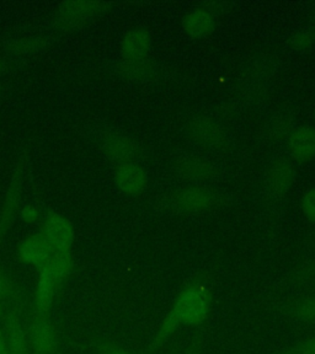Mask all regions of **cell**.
<instances>
[{"label":"cell","mask_w":315,"mask_h":354,"mask_svg":"<svg viewBox=\"0 0 315 354\" xmlns=\"http://www.w3.org/2000/svg\"><path fill=\"white\" fill-rule=\"evenodd\" d=\"M210 313V295L205 288L197 283L185 288L177 297L172 309L161 324L155 336L152 348H156L165 342L177 331L180 325L197 326L206 320Z\"/></svg>","instance_id":"6da1fadb"},{"label":"cell","mask_w":315,"mask_h":354,"mask_svg":"<svg viewBox=\"0 0 315 354\" xmlns=\"http://www.w3.org/2000/svg\"><path fill=\"white\" fill-rule=\"evenodd\" d=\"M110 8L104 1H66L63 3L53 17L55 28L62 31H73L83 28L90 17L98 15Z\"/></svg>","instance_id":"7a4b0ae2"},{"label":"cell","mask_w":315,"mask_h":354,"mask_svg":"<svg viewBox=\"0 0 315 354\" xmlns=\"http://www.w3.org/2000/svg\"><path fill=\"white\" fill-rule=\"evenodd\" d=\"M28 337L31 354H60V339L50 314L33 309Z\"/></svg>","instance_id":"3957f363"},{"label":"cell","mask_w":315,"mask_h":354,"mask_svg":"<svg viewBox=\"0 0 315 354\" xmlns=\"http://www.w3.org/2000/svg\"><path fill=\"white\" fill-rule=\"evenodd\" d=\"M41 234L53 251H71L74 241V227L71 221L57 213L46 216Z\"/></svg>","instance_id":"277c9868"},{"label":"cell","mask_w":315,"mask_h":354,"mask_svg":"<svg viewBox=\"0 0 315 354\" xmlns=\"http://www.w3.org/2000/svg\"><path fill=\"white\" fill-rule=\"evenodd\" d=\"M188 134L195 143L206 149H216L226 142V132L210 117H199L188 124Z\"/></svg>","instance_id":"5b68a950"},{"label":"cell","mask_w":315,"mask_h":354,"mask_svg":"<svg viewBox=\"0 0 315 354\" xmlns=\"http://www.w3.org/2000/svg\"><path fill=\"white\" fill-rule=\"evenodd\" d=\"M101 150L107 159L118 164L131 162L139 153L138 144L122 133H107L101 140Z\"/></svg>","instance_id":"8992f818"},{"label":"cell","mask_w":315,"mask_h":354,"mask_svg":"<svg viewBox=\"0 0 315 354\" xmlns=\"http://www.w3.org/2000/svg\"><path fill=\"white\" fill-rule=\"evenodd\" d=\"M115 183L118 189L127 196H138L148 186V175L134 161L118 164L115 170Z\"/></svg>","instance_id":"52a82bcc"},{"label":"cell","mask_w":315,"mask_h":354,"mask_svg":"<svg viewBox=\"0 0 315 354\" xmlns=\"http://www.w3.org/2000/svg\"><path fill=\"white\" fill-rule=\"evenodd\" d=\"M294 180V166L291 161L278 159L272 162L265 175V188L273 197L287 194Z\"/></svg>","instance_id":"ba28073f"},{"label":"cell","mask_w":315,"mask_h":354,"mask_svg":"<svg viewBox=\"0 0 315 354\" xmlns=\"http://www.w3.org/2000/svg\"><path fill=\"white\" fill-rule=\"evenodd\" d=\"M215 202V194L204 187L183 188L172 194V203L177 209L188 213L210 209Z\"/></svg>","instance_id":"9c48e42d"},{"label":"cell","mask_w":315,"mask_h":354,"mask_svg":"<svg viewBox=\"0 0 315 354\" xmlns=\"http://www.w3.org/2000/svg\"><path fill=\"white\" fill-rule=\"evenodd\" d=\"M6 339L9 354H31L28 332L22 327L17 305L8 310L6 315Z\"/></svg>","instance_id":"30bf717a"},{"label":"cell","mask_w":315,"mask_h":354,"mask_svg":"<svg viewBox=\"0 0 315 354\" xmlns=\"http://www.w3.org/2000/svg\"><path fill=\"white\" fill-rule=\"evenodd\" d=\"M22 180H24V165L17 166V171L11 180L10 186L6 194V198L0 209V239L6 235L17 216L20 194H21Z\"/></svg>","instance_id":"8fae6325"},{"label":"cell","mask_w":315,"mask_h":354,"mask_svg":"<svg viewBox=\"0 0 315 354\" xmlns=\"http://www.w3.org/2000/svg\"><path fill=\"white\" fill-rule=\"evenodd\" d=\"M52 254L53 250L41 232L25 239L19 246V260L22 263L37 268L46 265L50 261Z\"/></svg>","instance_id":"7c38bea8"},{"label":"cell","mask_w":315,"mask_h":354,"mask_svg":"<svg viewBox=\"0 0 315 354\" xmlns=\"http://www.w3.org/2000/svg\"><path fill=\"white\" fill-rule=\"evenodd\" d=\"M39 270V281L35 293V309L44 314H50L55 293L60 290V286L50 262H47Z\"/></svg>","instance_id":"4fadbf2b"},{"label":"cell","mask_w":315,"mask_h":354,"mask_svg":"<svg viewBox=\"0 0 315 354\" xmlns=\"http://www.w3.org/2000/svg\"><path fill=\"white\" fill-rule=\"evenodd\" d=\"M288 151L298 161H309L315 158V129L303 126L294 129L288 137Z\"/></svg>","instance_id":"5bb4252c"},{"label":"cell","mask_w":315,"mask_h":354,"mask_svg":"<svg viewBox=\"0 0 315 354\" xmlns=\"http://www.w3.org/2000/svg\"><path fill=\"white\" fill-rule=\"evenodd\" d=\"M152 50V36L144 28H134L128 31L122 39L121 53L125 59H144L150 58Z\"/></svg>","instance_id":"9a60e30c"},{"label":"cell","mask_w":315,"mask_h":354,"mask_svg":"<svg viewBox=\"0 0 315 354\" xmlns=\"http://www.w3.org/2000/svg\"><path fill=\"white\" fill-rule=\"evenodd\" d=\"M180 176L192 183H205L215 174V169L208 161L199 156H181L175 165Z\"/></svg>","instance_id":"2e32d148"},{"label":"cell","mask_w":315,"mask_h":354,"mask_svg":"<svg viewBox=\"0 0 315 354\" xmlns=\"http://www.w3.org/2000/svg\"><path fill=\"white\" fill-rule=\"evenodd\" d=\"M216 28L215 15L207 9L197 8L183 17V30L191 39H202Z\"/></svg>","instance_id":"e0dca14e"},{"label":"cell","mask_w":315,"mask_h":354,"mask_svg":"<svg viewBox=\"0 0 315 354\" xmlns=\"http://www.w3.org/2000/svg\"><path fill=\"white\" fill-rule=\"evenodd\" d=\"M117 71L121 74L122 77H126L128 80H144L147 77H150V74L153 72V63L150 58H144V59H125L122 58Z\"/></svg>","instance_id":"ac0fdd59"},{"label":"cell","mask_w":315,"mask_h":354,"mask_svg":"<svg viewBox=\"0 0 315 354\" xmlns=\"http://www.w3.org/2000/svg\"><path fill=\"white\" fill-rule=\"evenodd\" d=\"M47 46V41L44 37L37 36H21L12 39L8 44V52L15 55H28L37 53L39 50H44Z\"/></svg>","instance_id":"d6986e66"},{"label":"cell","mask_w":315,"mask_h":354,"mask_svg":"<svg viewBox=\"0 0 315 354\" xmlns=\"http://www.w3.org/2000/svg\"><path fill=\"white\" fill-rule=\"evenodd\" d=\"M48 262L55 272L57 282L61 289L63 283L66 282V278L72 272L73 261L71 251H53Z\"/></svg>","instance_id":"ffe728a7"},{"label":"cell","mask_w":315,"mask_h":354,"mask_svg":"<svg viewBox=\"0 0 315 354\" xmlns=\"http://www.w3.org/2000/svg\"><path fill=\"white\" fill-rule=\"evenodd\" d=\"M292 314L302 320H315V297L305 299L297 305H294Z\"/></svg>","instance_id":"44dd1931"},{"label":"cell","mask_w":315,"mask_h":354,"mask_svg":"<svg viewBox=\"0 0 315 354\" xmlns=\"http://www.w3.org/2000/svg\"><path fill=\"white\" fill-rule=\"evenodd\" d=\"M302 209L307 219L315 224V187L310 188L305 192L302 201Z\"/></svg>","instance_id":"7402d4cb"},{"label":"cell","mask_w":315,"mask_h":354,"mask_svg":"<svg viewBox=\"0 0 315 354\" xmlns=\"http://www.w3.org/2000/svg\"><path fill=\"white\" fill-rule=\"evenodd\" d=\"M17 298L15 289L10 279L4 274V272L0 270V301H6V300H12Z\"/></svg>","instance_id":"603a6c76"},{"label":"cell","mask_w":315,"mask_h":354,"mask_svg":"<svg viewBox=\"0 0 315 354\" xmlns=\"http://www.w3.org/2000/svg\"><path fill=\"white\" fill-rule=\"evenodd\" d=\"M98 351L100 354H132L129 353L127 349L122 348L118 344L109 341L98 343Z\"/></svg>","instance_id":"cb8c5ba5"},{"label":"cell","mask_w":315,"mask_h":354,"mask_svg":"<svg viewBox=\"0 0 315 354\" xmlns=\"http://www.w3.org/2000/svg\"><path fill=\"white\" fill-rule=\"evenodd\" d=\"M291 354H315V337L309 338L300 343L297 348H294Z\"/></svg>","instance_id":"d4e9b609"},{"label":"cell","mask_w":315,"mask_h":354,"mask_svg":"<svg viewBox=\"0 0 315 354\" xmlns=\"http://www.w3.org/2000/svg\"><path fill=\"white\" fill-rule=\"evenodd\" d=\"M21 218L26 223H33L39 219V210L33 205H26L21 209Z\"/></svg>","instance_id":"484cf974"},{"label":"cell","mask_w":315,"mask_h":354,"mask_svg":"<svg viewBox=\"0 0 315 354\" xmlns=\"http://www.w3.org/2000/svg\"><path fill=\"white\" fill-rule=\"evenodd\" d=\"M0 354H9L8 346H6V336L1 331H0Z\"/></svg>","instance_id":"4316f807"},{"label":"cell","mask_w":315,"mask_h":354,"mask_svg":"<svg viewBox=\"0 0 315 354\" xmlns=\"http://www.w3.org/2000/svg\"><path fill=\"white\" fill-rule=\"evenodd\" d=\"M6 63L4 59H1L0 58V74H3V73L6 72Z\"/></svg>","instance_id":"83f0119b"},{"label":"cell","mask_w":315,"mask_h":354,"mask_svg":"<svg viewBox=\"0 0 315 354\" xmlns=\"http://www.w3.org/2000/svg\"><path fill=\"white\" fill-rule=\"evenodd\" d=\"M188 354H197V352H196V351H192V352H190V353Z\"/></svg>","instance_id":"f1b7e54d"},{"label":"cell","mask_w":315,"mask_h":354,"mask_svg":"<svg viewBox=\"0 0 315 354\" xmlns=\"http://www.w3.org/2000/svg\"><path fill=\"white\" fill-rule=\"evenodd\" d=\"M0 315H1V308H0Z\"/></svg>","instance_id":"f546056e"},{"label":"cell","mask_w":315,"mask_h":354,"mask_svg":"<svg viewBox=\"0 0 315 354\" xmlns=\"http://www.w3.org/2000/svg\"><path fill=\"white\" fill-rule=\"evenodd\" d=\"M60 354H61V353H60Z\"/></svg>","instance_id":"4dcf8cb0"}]
</instances>
